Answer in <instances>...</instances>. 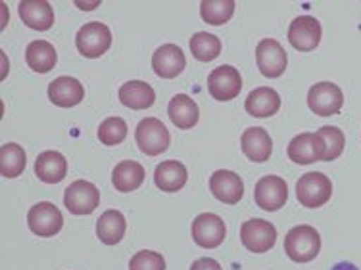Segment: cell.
Segmentation results:
<instances>
[{
  "instance_id": "obj_1",
  "label": "cell",
  "mask_w": 361,
  "mask_h": 270,
  "mask_svg": "<svg viewBox=\"0 0 361 270\" xmlns=\"http://www.w3.org/2000/svg\"><path fill=\"white\" fill-rule=\"evenodd\" d=\"M321 251V236L310 224H300L286 234L285 253L294 263H310Z\"/></svg>"
},
{
  "instance_id": "obj_2",
  "label": "cell",
  "mask_w": 361,
  "mask_h": 270,
  "mask_svg": "<svg viewBox=\"0 0 361 270\" xmlns=\"http://www.w3.org/2000/svg\"><path fill=\"white\" fill-rule=\"evenodd\" d=\"M135 140H137L140 152L150 155V158H156V155L167 152V148L171 144L169 131L160 119L156 117H146L140 121L135 129Z\"/></svg>"
},
{
  "instance_id": "obj_3",
  "label": "cell",
  "mask_w": 361,
  "mask_h": 270,
  "mask_svg": "<svg viewBox=\"0 0 361 270\" xmlns=\"http://www.w3.org/2000/svg\"><path fill=\"white\" fill-rule=\"evenodd\" d=\"M333 195V182L323 173H306L296 182V198L307 209H319Z\"/></svg>"
},
{
  "instance_id": "obj_4",
  "label": "cell",
  "mask_w": 361,
  "mask_h": 270,
  "mask_svg": "<svg viewBox=\"0 0 361 270\" xmlns=\"http://www.w3.org/2000/svg\"><path fill=\"white\" fill-rule=\"evenodd\" d=\"M75 44L79 54L94 60L104 56L111 46V31L100 21H90L77 31Z\"/></svg>"
},
{
  "instance_id": "obj_5",
  "label": "cell",
  "mask_w": 361,
  "mask_h": 270,
  "mask_svg": "<svg viewBox=\"0 0 361 270\" xmlns=\"http://www.w3.org/2000/svg\"><path fill=\"white\" fill-rule=\"evenodd\" d=\"M342 104H344V94L341 86L329 81L315 83L307 92V105L319 117L336 115L342 110Z\"/></svg>"
},
{
  "instance_id": "obj_6",
  "label": "cell",
  "mask_w": 361,
  "mask_h": 270,
  "mask_svg": "<svg viewBox=\"0 0 361 270\" xmlns=\"http://www.w3.org/2000/svg\"><path fill=\"white\" fill-rule=\"evenodd\" d=\"M63 205L73 215H90L100 205V192L92 182L75 180L63 192Z\"/></svg>"
},
{
  "instance_id": "obj_7",
  "label": "cell",
  "mask_w": 361,
  "mask_h": 270,
  "mask_svg": "<svg viewBox=\"0 0 361 270\" xmlns=\"http://www.w3.org/2000/svg\"><path fill=\"white\" fill-rule=\"evenodd\" d=\"M240 242L252 253H267L277 242V229L264 219H250L240 226Z\"/></svg>"
},
{
  "instance_id": "obj_8",
  "label": "cell",
  "mask_w": 361,
  "mask_h": 270,
  "mask_svg": "<svg viewBox=\"0 0 361 270\" xmlns=\"http://www.w3.org/2000/svg\"><path fill=\"white\" fill-rule=\"evenodd\" d=\"M254 200L256 205L264 211H279L285 207L288 200V186L286 180L277 174H267L259 179L254 188Z\"/></svg>"
},
{
  "instance_id": "obj_9",
  "label": "cell",
  "mask_w": 361,
  "mask_h": 270,
  "mask_svg": "<svg viewBox=\"0 0 361 270\" xmlns=\"http://www.w3.org/2000/svg\"><path fill=\"white\" fill-rule=\"evenodd\" d=\"M325 140L317 132H304L290 140L286 153L296 165H312L325 160Z\"/></svg>"
},
{
  "instance_id": "obj_10",
  "label": "cell",
  "mask_w": 361,
  "mask_h": 270,
  "mask_svg": "<svg viewBox=\"0 0 361 270\" xmlns=\"http://www.w3.org/2000/svg\"><path fill=\"white\" fill-rule=\"evenodd\" d=\"M208 90L217 102H231L243 90V77L233 65H219L209 73Z\"/></svg>"
},
{
  "instance_id": "obj_11",
  "label": "cell",
  "mask_w": 361,
  "mask_h": 270,
  "mask_svg": "<svg viewBox=\"0 0 361 270\" xmlns=\"http://www.w3.org/2000/svg\"><path fill=\"white\" fill-rule=\"evenodd\" d=\"M27 224L33 234L41 236V238H52L62 230L63 217L54 203L41 201V203H37L29 209Z\"/></svg>"
},
{
  "instance_id": "obj_12",
  "label": "cell",
  "mask_w": 361,
  "mask_h": 270,
  "mask_svg": "<svg viewBox=\"0 0 361 270\" xmlns=\"http://www.w3.org/2000/svg\"><path fill=\"white\" fill-rule=\"evenodd\" d=\"M190 232H192V240L196 242V245H200L204 250L219 248L227 236L225 222L216 213H202L196 217Z\"/></svg>"
},
{
  "instance_id": "obj_13",
  "label": "cell",
  "mask_w": 361,
  "mask_h": 270,
  "mask_svg": "<svg viewBox=\"0 0 361 270\" xmlns=\"http://www.w3.org/2000/svg\"><path fill=\"white\" fill-rule=\"evenodd\" d=\"M256 63L262 75L277 79L285 73L286 65H288V56H286L285 49L281 46V42L275 39H264V41H259L256 49Z\"/></svg>"
},
{
  "instance_id": "obj_14",
  "label": "cell",
  "mask_w": 361,
  "mask_h": 270,
  "mask_svg": "<svg viewBox=\"0 0 361 270\" xmlns=\"http://www.w3.org/2000/svg\"><path fill=\"white\" fill-rule=\"evenodd\" d=\"M321 23L313 15H298L288 27V42L300 52H312L321 42Z\"/></svg>"
},
{
  "instance_id": "obj_15",
  "label": "cell",
  "mask_w": 361,
  "mask_h": 270,
  "mask_svg": "<svg viewBox=\"0 0 361 270\" xmlns=\"http://www.w3.org/2000/svg\"><path fill=\"white\" fill-rule=\"evenodd\" d=\"M209 192L214 198L227 205H235L243 200L244 182L243 179L229 169H219L209 176Z\"/></svg>"
},
{
  "instance_id": "obj_16",
  "label": "cell",
  "mask_w": 361,
  "mask_h": 270,
  "mask_svg": "<svg viewBox=\"0 0 361 270\" xmlns=\"http://www.w3.org/2000/svg\"><path fill=\"white\" fill-rule=\"evenodd\" d=\"M187 68V58L177 44H164L152 56V70L161 79H175Z\"/></svg>"
},
{
  "instance_id": "obj_17",
  "label": "cell",
  "mask_w": 361,
  "mask_h": 270,
  "mask_svg": "<svg viewBox=\"0 0 361 270\" xmlns=\"http://www.w3.org/2000/svg\"><path fill=\"white\" fill-rule=\"evenodd\" d=\"M50 102L58 108H75L85 98V86L75 77H58L49 84Z\"/></svg>"
},
{
  "instance_id": "obj_18",
  "label": "cell",
  "mask_w": 361,
  "mask_h": 270,
  "mask_svg": "<svg viewBox=\"0 0 361 270\" xmlns=\"http://www.w3.org/2000/svg\"><path fill=\"white\" fill-rule=\"evenodd\" d=\"M240 146H243L244 155L254 163H265L273 152V140H271L269 132L262 127L246 129L240 136Z\"/></svg>"
},
{
  "instance_id": "obj_19",
  "label": "cell",
  "mask_w": 361,
  "mask_h": 270,
  "mask_svg": "<svg viewBox=\"0 0 361 270\" xmlns=\"http://www.w3.org/2000/svg\"><path fill=\"white\" fill-rule=\"evenodd\" d=\"M244 108L252 117H273L281 110V96H279V92L275 89L259 86V89H254L248 94L246 102H244Z\"/></svg>"
},
{
  "instance_id": "obj_20",
  "label": "cell",
  "mask_w": 361,
  "mask_h": 270,
  "mask_svg": "<svg viewBox=\"0 0 361 270\" xmlns=\"http://www.w3.org/2000/svg\"><path fill=\"white\" fill-rule=\"evenodd\" d=\"M20 18L29 29H35V31H49L54 25V10L47 0L20 2Z\"/></svg>"
},
{
  "instance_id": "obj_21",
  "label": "cell",
  "mask_w": 361,
  "mask_h": 270,
  "mask_svg": "<svg viewBox=\"0 0 361 270\" xmlns=\"http://www.w3.org/2000/svg\"><path fill=\"white\" fill-rule=\"evenodd\" d=\"M187 167L183 165L180 161H164L154 171V182H156V186L160 188L161 192H167V194L179 192L180 188L187 184Z\"/></svg>"
},
{
  "instance_id": "obj_22",
  "label": "cell",
  "mask_w": 361,
  "mask_h": 270,
  "mask_svg": "<svg viewBox=\"0 0 361 270\" xmlns=\"http://www.w3.org/2000/svg\"><path fill=\"white\" fill-rule=\"evenodd\" d=\"M35 174L47 184H58L68 174V161L60 152L49 150L37 155Z\"/></svg>"
},
{
  "instance_id": "obj_23",
  "label": "cell",
  "mask_w": 361,
  "mask_h": 270,
  "mask_svg": "<svg viewBox=\"0 0 361 270\" xmlns=\"http://www.w3.org/2000/svg\"><path fill=\"white\" fill-rule=\"evenodd\" d=\"M167 115L177 129L188 131L198 123L200 111H198V105L192 98L187 96V94H177V96L171 98V102L167 105Z\"/></svg>"
},
{
  "instance_id": "obj_24",
  "label": "cell",
  "mask_w": 361,
  "mask_h": 270,
  "mask_svg": "<svg viewBox=\"0 0 361 270\" xmlns=\"http://www.w3.org/2000/svg\"><path fill=\"white\" fill-rule=\"evenodd\" d=\"M146 171L145 167L137 163V161H121L116 165V169L111 171V182L118 192L127 194V192H135L142 186L145 182Z\"/></svg>"
},
{
  "instance_id": "obj_25",
  "label": "cell",
  "mask_w": 361,
  "mask_h": 270,
  "mask_svg": "<svg viewBox=\"0 0 361 270\" xmlns=\"http://www.w3.org/2000/svg\"><path fill=\"white\" fill-rule=\"evenodd\" d=\"M119 102L131 110H148L156 102V92L145 81H127L119 89Z\"/></svg>"
},
{
  "instance_id": "obj_26",
  "label": "cell",
  "mask_w": 361,
  "mask_h": 270,
  "mask_svg": "<svg viewBox=\"0 0 361 270\" xmlns=\"http://www.w3.org/2000/svg\"><path fill=\"white\" fill-rule=\"evenodd\" d=\"M127 230V221L121 211L118 209H110L104 211L97 222V236L100 238V242L106 245H118Z\"/></svg>"
},
{
  "instance_id": "obj_27",
  "label": "cell",
  "mask_w": 361,
  "mask_h": 270,
  "mask_svg": "<svg viewBox=\"0 0 361 270\" xmlns=\"http://www.w3.org/2000/svg\"><path fill=\"white\" fill-rule=\"evenodd\" d=\"M25 62L37 73H49L54 70L58 54L49 41H33L25 49Z\"/></svg>"
},
{
  "instance_id": "obj_28",
  "label": "cell",
  "mask_w": 361,
  "mask_h": 270,
  "mask_svg": "<svg viewBox=\"0 0 361 270\" xmlns=\"http://www.w3.org/2000/svg\"><path fill=\"white\" fill-rule=\"evenodd\" d=\"M27 155L23 148L14 142H8L0 148V173L4 179H16L25 171Z\"/></svg>"
},
{
  "instance_id": "obj_29",
  "label": "cell",
  "mask_w": 361,
  "mask_h": 270,
  "mask_svg": "<svg viewBox=\"0 0 361 270\" xmlns=\"http://www.w3.org/2000/svg\"><path fill=\"white\" fill-rule=\"evenodd\" d=\"M235 8V0H204L200 4V15L208 25H223L233 18Z\"/></svg>"
},
{
  "instance_id": "obj_30",
  "label": "cell",
  "mask_w": 361,
  "mask_h": 270,
  "mask_svg": "<svg viewBox=\"0 0 361 270\" xmlns=\"http://www.w3.org/2000/svg\"><path fill=\"white\" fill-rule=\"evenodd\" d=\"M190 52L198 62H214L221 54V41L212 33L200 31L190 39Z\"/></svg>"
},
{
  "instance_id": "obj_31",
  "label": "cell",
  "mask_w": 361,
  "mask_h": 270,
  "mask_svg": "<svg viewBox=\"0 0 361 270\" xmlns=\"http://www.w3.org/2000/svg\"><path fill=\"white\" fill-rule=\"evenodd\" d=\"M98 139L104 146H118L127 139V123L121 117H108L98 127Z\"/></svg>"
},
{
  "instance_id": "obj_32",
  "label": "cell",
  "mask_w": 361,
  "mask_h": 270,
  "mask_svg": "<svg viewBox=\"0 0 361 270\" xmlns=\"http://www.w3.org/2000/svg\"><path fill=\"white\" fill-rule=\"evenodd\" d=\"M321 139L325 140V160L323 161H334L338 160L344 152V146H346V139H344V132L338 127H321L317 131Z\"/></svg>"
},
{
  "instance_id": "obj_33",
  "label": "cell",
  "mask_w": 361,
  "mask_h": 270,
  "mask_svg": "<svg viewBox=\"0 0 361 270\" xmlns=\"http://www.w3.org/2000/svg\"><path fill=\"white\" fill-rule=\"evenodd\" d=\"M129 270H166V261L156 251L142 250L131 257Z\"/></svg>"
},
{
  "instance_id": "obj_34",
  "label": "cell",
  "mask_w": 361,
  "mask_h": 270,
  "mask_svg": "<svg viewBox=\"0 0 361 270\" xmlns=\"http://www.w3.org/2000/svg\"><path fill=\"white\" fill-rule=\"evenodd\" d=\"M190 270H223V269L216 259H212V257H202V259H198V261L192 263Z\"/></svg>"
},
{
  "instance_id": "obj_35",
  "label": "cell",
  "mask_w": 361,
  "mask_h": 270,
  "mask_svg": "<svg viewBox=\"0 0 361 270\" xmlns=\"http://www.w3.org/2000/svg\"><path fill=\"white\" fill-rule=\"evenodd\" d=\"M331 270H360L355 266L354 263H350V261H341V263H336Z\"/></svg>"
}]
</instances>
